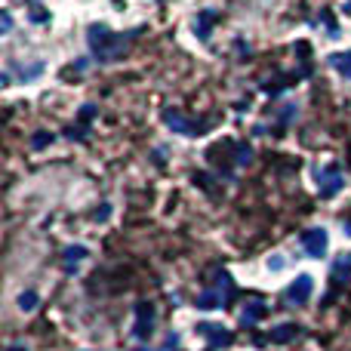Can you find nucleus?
<instances>
[{
	"label": "nucleus",
	"instance_id": "f257e3e1",
	"mask_svg": "<svg viewBox=\"0 0 351 351\" xmlns=\"http://www.w3.org/2000/svg\"><path fill=\"white\" fill-rule=\"evenodd\" d=\"M130 37L133 34H117V31H111L108 25H90V31H86L90 49H93V56H96L99 62L121 59V56L127 53V47H130Z\"/></svg>",
	"mask_w": 351,
	"mask_h": 351
},
{
	"label": "nucleus",
	"instance_id": "f03ea898",
	"mask_svg": "<svg viewBox=\"0 0 351 351\" xmlns=\"http://www.w3.org/2000/svg\"><path fill=\"white\" fill-rule=\"evenodd\" d=\"M231 296H234V280H231L225 271H219L216 284L206 287V290L197 296V308H219V305H228Z\"/></svg>",
	"mask_w": 351,
	"mask_h": 351
},
{
	"label": "nucleus",
	"instance_id": "7ed1b4c3",
	"mask_svg": "<svg viewBox=\"0 0 351 351\" xmlns=\"http://www.w3.org/2000/svg\"><path fill=\"white\" fill-rule=\"evenodd\" d=\"M317 176V191H321V197H336L339 194V188H342V170L336 164H327V167H321V170L315 173Z\"/></svg>",
	"mask_w": 351,
	"mask_h": 351
},
{
	"label": "nucleus",
	"instance_id": "20e7f679",
	"mask_svg": "<svg viewBox=\"0 0 351 351\" xmlns=\"http://www.w3.org/2000/svg\"><path fill=\"white\" fill-rule=\"evenodd\" d=\"M197 333L204 336V339L210 342L213 348H228L231 342H234V336H231L228 327H222V324H213V321H200L197 324Z\"/></svg>",
	"mask_w": 351,
	"mask_h": 351
},
{
	"label": "nucleus",
	"instance_id": "39448f33",
	"mask_svg": "<svg viewBox=\"0 0 351 351\" xmlns=\"http://www.w3.org/2000/svg\"><path fill=\"white\" fill-rule=\"evenodd\" d=\"M154 333V305L152 302H139L136 305V324H133V339L145 342Z\"/></svg>",
	"mask_w": 351,
	"mask_h": 351
},
{
	"label": "nucleus",
	"instance_id": "423d86ee",
	"mask_svg": "<svg viewBox=\"0 0 351 351\" xmlns=\"http://www.w3.org/2000/svg\"><path fill=\"white\" fill-rule=\"evenodd\" d=\"M302 250L311 256V259H324V256H327V250H330L327 231H324V228H308L302 234Z\"/></svg>",
	"mask_w": 351,
	"mask_h": 351
},
{
	"label": "nucleus",
	"instance_id": "0eeeda50",
	"mask_svg": "<svg viewBox=\"0 0 351 351\" xmlns=\"http://www.w3.org/2000/svg\"><path fill=\"white\" fill-rule=\"evenodd\" d=\"M268 315V302L262 296H250L247 302H243L241 308V324L243 327H256V324L262 321V317Z\"/></svg>",
	"mask_w": 351,
	"mask_h": 351
},
{
	"label": "nucleus",
	"instance_id": "6e6552de",
	"mask_svg": "<svg viewBox=\"0 0 351 351\" xmlns=\"http://www.w3.org/2000/svg\"><path fill=\"white\" fill-rule=\"evenodd\" d=\"M311 284H315V280H311L308 274H299V278L287 287V302L290 305H305L311 299V290H315Z\"/></svg>",
	"mask_w": 351,
	"mask_h": 351
},
{
	"label": "nucleus",
	"instance_id": "1a4fd4ad",
	"mask_svg": "<svg viewBox=\"0 0 351 351\" xmlns=\"http://www.w3.org/2000/svg\"><path fill=\"white\" fill-rule=\"evenodd\" d=\"M164 123L170 130H176V133H185V136H197V133H204V130L210 127V123H191V121H185V114H179V111H167Z\"/></svg>",
	"mask_w": 351,
	"mask_h": 351
},
{
	"label": "nucleus",
	"instance_id": "9d476101",
	"mask_svg": "<svg viewBox=\"0 0 351 351\" xmlns=\"http://www.w3.org/2000/svg\"><path fill=\"white\" fill-rule=\"evenodd\" d=\"M213 22H216V12H213V10H204L197 19H194V31H197L200 40H206V37H210Z\"/></svg>",
	"mask_w": 351,
	"mask_h": 351
},
{
	"label": "nucleus",
	"instance_id": "9b49d317",
	"mask_svg": "<svg viewBox=\"0 0 351 351\" xmlns=\"http://www.w3.org/2000/svg\"><path fill=\"white\" fill-rule=\"evenodd\" d=\"M62 259H65V271H77V262L86 259V247H68L65 253H62Z\"/></svg>",
	"mask_w": 351,
	"mask_h": 351
},
{
	"label": "nucleus",
	"instance_id": "f8f14e48",
	"mask_svg": "<svg viewBox=\"0 0 351 351\" xmlns=\"http://www.w3.org/2000/svg\"><path fill=\"white\" fill-rule=\"evenodd\" d=\"M330 65H333L339 74L351 77V49H346V53H333L330 56Z\"/></svg>",
	"mask_w": 351,
	"mask_h": 351
},
{
	"label": "nucleus",
	"instance_id": "ddd939ff",
	"mask_svg": "<svg viewBox=\"0 0 351 351\" xmlns=\"http://www.w3.org/2000/svg\"><path fill=\"white\" fill-rule=\"evenodd\" d=\"M296 333H299L296 324H280V327L271 330V339H274V342H290Z\"/></svg>",
	"mask_w": 351,
	"mask_h": 351
},
{
	"label": "nucleus",
	"instance_id": "4468645a",
	"mask_svg": "<svg viewBox=\"0 0 351 351\" xmlns=\"http://www.w3.org/2000/svg\"><path fill=\"white\" fill-rule=\"evenodd\" d=\"M333 274H336V278H342V274H346V278H351V253H346V256H339V259H336Z\"/></svg>",
	"mask_w": 351,
	"mask_h": 351
},
{
	"label": "nucleus",
	"instance_id": "2eb2a0df",
	"mask_svg": "<svg viewBox=\"0 0 351 351\" xmlns=\"http://www.w3.org/2000/svg\"><path fill=\"white\" fill-rule=\"evenodd\" d=\"M19 305H22L25 311H31L37 305V293L34 290H28V293H22V296H19Z\"/></svg>",
	"mask_w": 351,
	"mask_h": 351
},
{
	"label": "nucleus",
	"instance_id": "dca6fc26",
	"mask_svg": "<svg viewBox=\"0 0 351 351\" xmlns=\"http://www.w3.org/2000/svg\"><path fill=\"white\" fill-rule=\"evenodd\" d=\"M176 346H179V336L170 333V339L164 342V348H139V351H176Z\"/></svg>",
	"mask_w": 351,
	"mask_h": 351
},
{
	"label": "nucleus",
	"instance_id": "f3484780",
	"mask_svg": "<svg viewBox=\"0 0 351 351\" xmlns=\"http://www.w3.org/2000/svg\"><path fill=\"white\" fill-rule=\"evenodd\" d=\"M47 142H53V136H49V133H37L34 136V148H43Z\"/></svg>",
	"mask_w": 351,
	"mask_h": 351
},
{
	"label": "nucleus",
	"instance_id": "a211bd4d",
	"mask_svg": "<svg viewBox=\"0 0 351 351\" xmlns=\"http://www.w3.org/2000/svg\"><path fill=\"white\" fill-rule=\"evenodd\" d=\"M0 28H3V34L12 28V19H10V12H3V22H0Z\"/></svg>",
	"mask_w": 351,
	"mask_h": 351
},
{
	"label": "nucleus",
	"instance_id": "6ab92c4d",
	"mask_svg": "<svg viewBox=\"0 0 351 351\" xmlns=\"http://www.w3.org/2000/svg\"><path fill=\"white\" fill-rule=\"evenodd\" d=\"M6 351H28V348H25V346H10Z\"/></svg>",
	"mask_w": 351,
	"mask_h": 351
},
{
	"label": "nucleus",
	"instance_id": "aec40b11",
	"mask_svg": "<svg viewBox=\"0 0 351 351\" xmlns=\"http://www.w3.org/2000/svg\"><path fill=\"white\" fill-rule=\"evenodd\" d=\"M31 3H37V0H31Z\"/></svg>",
	"mask_w": 351,
	"mask_h": 351
}]
</instances>
